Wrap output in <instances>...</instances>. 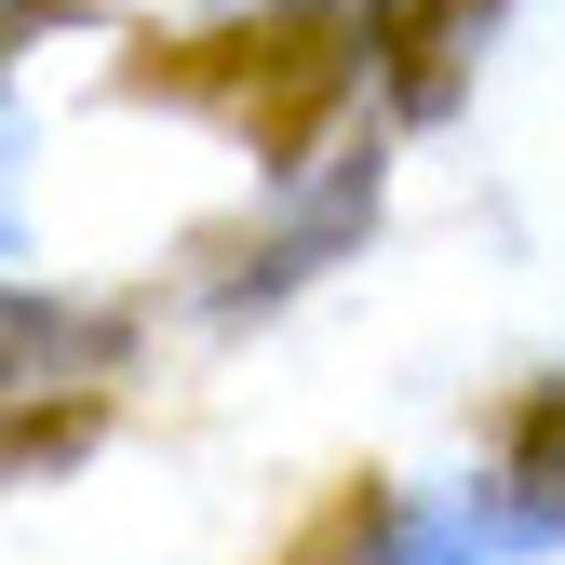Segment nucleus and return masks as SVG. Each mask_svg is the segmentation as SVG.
I'll return each instance as SVG.
<instances>
[{
  "instance_id": "1",
  "label": "nucleus",
  "mask_w": 565,
  "mask_h": 565,
  "mask_svg": "<svg viewBox=\"0 0 565 565\" xmlns=\"http://www.w3.org/2000/svg\"><path fill=\"white\" fill-rule=\"evenodd\" d=\"M149 82L230 108L256 149H282V135H310V121L337 108V82H350V28L323 14V0H297V14H256V28H230V41H175Z\"/></svg>"
},
{
  "instance_id": "2",
  "label": "nucleus",
  "mask_w": 565,
  "mask_h": 565,
  "mask_svg": "<svg viewBox=\"0 0 565 565\" xmlns=\"http://www.w3.org/2000/svg\"><path fill=\"white\" fill-rule=\"evenodd\" d=\"M458 14H484V0H404V28H391V54H417V82H404V108H431V95H445V67H431V41H445Z\"/></svg>"
}]
</instances>
